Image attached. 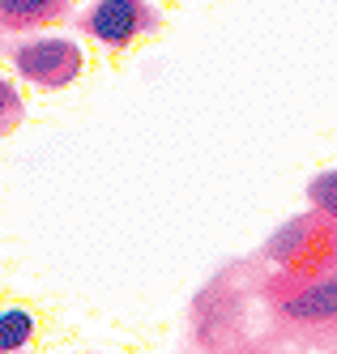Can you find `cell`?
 Returning <instances> with one entry per match:
<instances>
[{
    "label": "cell",
    "instance_id": "6da1fadb",
    "mask_svg": "<svg viewBox=\"0 0 337 354\" xmlns=\"http://www.w3.org/2000/svg\"><path fill=\"white\" fill-rule=\"evenodd\" d=\"M13 68L43 90H64L82 77V47L69 39H30L13 47Z\"/></svg>",
    "mask_w": 337,
    "mask_h": 354
},
{
    "label": "cell",
    "instance_id": "7a4b0ae2",
    "mask_svg": "<svg viewBox=\"0 0 337 354\" xmlns=\"http://www.w3.org/2000/svg\"><path fill=\"white\" fill-rule=\"evenodd\" d=\"M154 26H158V13L149 9V0H94L82 17V30L102 47H128Z\"/></svg>",
    "mask_w": 337,
    "mask_h": 354
},
{
    "label": "cell",
    "instance_id": "3957f363",
    "mask_svg": "<svg viewBox=\"0 0 337 354\" xmlns=\"http://www.w3.org/2000/svg\"><path fill=\"white\" fill-rule=\"evenodd\" d=\"M282 316L299 320V324H320V320H337V273L316 277V282L299 286L295 295L282 299Z\"/></svg>",
    "mask_w": 337,
    "mask_h": 354
},
{
    "label": "cell",
    "instance_id": "277c9868",
    "mask_svg": "<svg viewBox=\"0 0 337 354\" xmlns=\"http://www.w3.org/2000/svg\"><path fill=\"white\" fill-rule=\"evenodd\" d=\"M73 0H0V26L5 30H35L60 21Z\"/></svg>",
    "mask_w": 337,
    "mask_h": 354
},
{
    "label": "cell",
    "instance_id": "5b68a950",
    "mask_svg": "<svg viewBox=\"0 0 337 354\" xmlns=\"http://www.w3.org/2000/svg\"><path fill=\"white\" fill-rule=\"evenodd\" d=\"M30 333H35L30 312H21V308H5V312H0V346H5V354L21 350L26 342H30Z\"/></svg>",
    "mask_w": 337,
    "mask_h": 354
},
{
    "label": "cell",
    "instance_id": "8992f818",
    "mask_svg": "<svg viewBox=\"0 0 337 354\" xmlns=\"http://www.w3.org/2000/svg\"><path fill=\"white\" fill-rule=\"evenodd\" d=\"M307 196H312V205L329 218V222H337V171H320L312 184H307Z\"/></svg>",
    "mask_w": 337,
    "mask_h": 354
},
{
    "label": "cell",
    "instance_id": "52a82bcc",
    "mask_svg": "<svg viewBox=\"0 0 337 354\" xmlns=\"http://www.w3.org/2000/svg\"><path fill=\"white\" fill-rule=\"evenodd\" d=\"M0 94H5V115H0V124H5V133H13L17 120H21V107H17V98H13V86H9V82H0Z\"/></svg>",
    "mask_w": 337,
    "mask_h": 354
}]
</instances>
